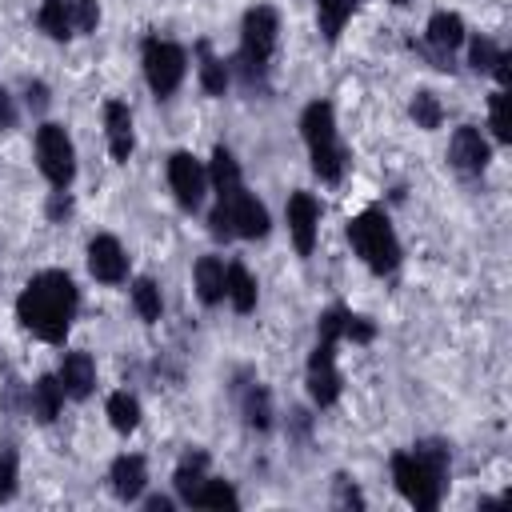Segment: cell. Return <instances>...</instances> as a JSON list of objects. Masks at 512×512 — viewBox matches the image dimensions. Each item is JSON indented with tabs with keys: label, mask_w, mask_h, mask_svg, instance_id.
<instances>
[{
	"label": "cell",
	"mask_w": 512,
	"mask_h": 512,
	"mask_svg": "<svg viewBox=\"0 0 512 512\" xmlns=\"http://www.w3.org/2000/svg\"><path fill=\"white\" fill-rule=\"evenodd\" d=\"M488 128L500 144H512V120H508V88H496L488 96Z\"/></svg>",
	"instance_id": "31"
},
{
	"label": "cell",
	"mask_w": 512,
	"mask_h": 512,
	"mask_svg": "<svg viewBox=\"0 0 512 512\" xmlns=\"http://www.w3.org/2000/svg\"><path fill=\"white\" fill-rule=\"evenodd\" d=\"M228 208V220H232V236L236 240H264L272 220H268V208L264 200H256L248 188H236L228 200H220Z\"/></svg>",
	"instance_id": "13"
},
{
	"label": "cell",
	"mask_w": 512,
	"mask_h": 512,
	"mask_svg": "<svg viewBox=\"0 0 512 512\" xmlns=\"http://www.w3.org/2000/svg\"><path fill=\"white\" fill-rule=\"evenodd\" d=\"M388 4H396V8H408V4H412V0H388Z\"/></svg>",
	"instance_id": "44"
},
{
	"label": "cell",
	"mask_w": 512,
	"mask_h": 512,
	"mask_svg": "<svg viewBox=\"0 0 512 512\" xmlns=\"http://www.w3.org/2000/svg\"><path fill=\"white\" fill-rule=\"evenodd\" d=\"M336 504L340 508H364V492L348 476H336Z\"/></svg>",
	"instance_id": "40"
},
{
	"label": "cell",
	"mask_w": 512,
	"mask_h": 512,
	"mask_svg": "<svg viewBox=\"0 0 512 512\" xmlns=\"http://www.w3.org/2000/svg\"><path fill=\"white\" fill-rule=\"evenodd\" d=\"M44 216H48L52 224H64V220L72 216V192H68V188H52V192H48V204H44Z\"/></svg>",
	"instance_id": "37"
},
{
	"label": "cell",
	"mask_w": 512,
	"mask_h": 512,
	"mask_svg": "<svg viewBox=\"0 0 512 512\" xmlns=\"http://www.w3.org/2000/svg\"><path fill=\"white\" fill-rule=\"evenodd\" d=\"M492 76H496V84H500V88H508V84H512V52H508V48H504V52H500V60L492 64Z\"/></svg>",
	"instance_id": "42"
},
{
	"label": "cell",
	"mask_w": 512,
	"mask_h": 512,
	"mask_svg": "<svg viewBox=\"0 0 512 512\" xmlns=\"http://www.w3.org/2000/svg\"><path fill=\"white\" fill-rule=\"evenodd\" d=\"M448 472H452V448L444 440H416L412 448L392 452V484L416 512L440 508Z\"/></svg>",
	"instance_id": "2"
},
{
	"label": "cell",
	"mask_w": 512,
	"mask_h": 512,
	"mask_svg": "<svg viewBox=\"0 0 512 512\" xmlns=\"http://www.w3.org/2000/svg\"><path fill=\"white\" fill-rule=\"evenodd\" d=\"M88 272L100 284H124L128 280V252L112 232H100L88 240Z\"/></svg>",
	"instance_id": "14"
},
{
	"label": "cell",
	"mask_w": 512,
	"mask_h": 512,
	"mask_svg": "<svg viewBox=\"0 0 512 512\" xmlns=\"http://www.w3.org/2000/svg\"><path fill=\"white\" fill-rule=\"evenodd\" d=\"M64 384H60V376L52 372V376H40L32 388H28V412L40 420V424H52L56 416H60V408H64Z\"/></svg>",
	"instance_id": "20"
},
{
	"label": "cell",
	"mask_w": 512,
	"mask_h": 512,
	"mask_svg": "<svg viewBox=\"0 0 512 512\" xmlns=\"http://www.w3.org/2000/svg\"><path fill=\"white\" fill-rule=\"evenodd\" d=\"M80 308V292L72 284V276L64 268H44L36 272L20 296H16V320L24 332H32L44 344H64V336L72 332Z\"/></svg>",
	"instance_id": "1"
},
{
	"label": "cell",
	"mask_w": 512,
	"mask_h": 512,
	"mask_svg": "<svg viewBox=\"0 0 512 512\" xmlns=\"http://www.w3.org/2000/svg\"><path fill=\"white\" fill-rule=\"evenodd\" d=\"M16 120H20V108H16V96L0 84V132H12L16 128Z\"/></svg>",
	"instance_id": "41"
},
{
	"label": "cell",
	"mask_w": 512,
	"mask_h": 512,
	"mask_svg": "<svg viewBox=\"0 0 512 512\" xmlns=\"http://www.w3.org/2000/svg\"><path fill=\"white\" fill-rule=\"evenodd\" d=\"M20 488V456L12 444H0V504H8Z\"/></svg>",
	"instance_id": "33"
},
{
	"label": "cell",
	"mask_w": 512,
	"mask_h": 512,
	"mask_svg": "<svg viewBox=\"0 0 512 512\" xmlns=\"http://www.w3.org/2000/svg\"><path fill=\"white\" fill-rule=\"evenodd\" d=\"M492 160V144L484 140V132L476 124H460L448 140V164L460 172V176H480Z\"/></svg>",
	"instance_id": "12"
},
{
	"label": "cell",
	"mask_w": 512,
	"mask_h": 512,
	"mask_svg": "<svg viewBox=\"0 0 512 512\" xmlns=\"http://www.w3.org/2000/svg\"><path fill=\"white\" fill-rule=\"evenodd\" d=\"M300 136H304L312 172H316L324 184H340V176H344V168H348V148H344V140H340L336 108H332L328 100L304 104V112H300Z\"/></svg>",
	"instance_id": "4"
},
{
	"label": "cell",
	"mask_w": 512,
	"mask_h": 512,
	"mask_svg": "<svg viewBox=\"0 0 512 512\" xmlns=\"http://www.w3.org/2000/svg\"><path fill=\"white\" fill-rule=\"evenodd\" d=\"M344 340H352V344H372V340H376V320L348 312V320H344Z\"/></svg>",
	"instance_id": "36"
},
{
	"label": "cell",
	"mask_w": 512,
	"mask_h": 512,
	"mask_svg": "<svg viewBox=\"0 0 512 512\" xmlns=\"http://www.w3.org/2000/svg\"><path fill=\"white\" fill-rule=\"evenodd\" d=\"M24 104H28V112H48V104H52L48 84L44 80H28L24 84Z\"/></svg>",
	"instance_id": "39"
},
{
	"label": "cell",
	"mask_w": 512,
	"mask_h": 512,
	"mask_svg": "<svg viewBox=\"0 0 512 512\" xmlns=\"http://www.w3.org/2000/svg\"><path fill=\"white\" fill-rule=\"evenodd\" d=\"M208 232H212V240H224V244H228V240H236V236H232V220H228V208H224L220 200H216V208L208 212Z\"/></svg>",
	"instance_id": "38"
},
{
	"label": "cell",
	"mask_w": 512,
	"mask_h": 512,
	"mask_svg": "<svg viewBox=\"0 0 512 512\" xmlns=\"http://www.w3.org/2000/svg\"><path fill=\"white\" fill-rule=\"evenodd\" d=\"M104 136H108V152L112 160H128L136 148V124H132V108L124 100H104Z\"/></svg>",
	"instance_id": "16"
},
{
	"label": "cell",
	"mask_w": 512,
	"mask_h": 512,
	"mask_svg": "<svg viewBox=\"0 0 512 512\" xmlns=\"http://www.w3.org/2000/svg\"><path fill=\"white\" fill-rule=\"evenodd\" d=\"M188 508H240V496H236V488H232L228 480L208 476V480H204V484L192 492Z\"/></svg>",
	"instance_id": "29"
},
{
	"label": "cell",
	"mask_w": 512,
	"mask_h": 512,
	"mask_svg": "<svg viewBox=\"0 0 512 512\" xmlns=\"http://www.w3.org/2000/svg\"><path fill=\"white\" fill-rule=\"evenodd\" d=\"M36 168L44 172V180L52 188H72V180H76V144H72L64 124L44 120L36 128Z\"/></svg>",
	"instance_id": "7"
},
{
	"label": "cell",
	"mask_w": 512,
	"mask_h": 512,
	"mask_svg": "<svg viewBox=\"0 0 512 512\" xmlns=\"http://www.w3.org/2000/svg\"><path fill=\"white\" fill-rule=\"evenodd\" d=\"M208 184H212L216 200H228L236 188H244L240 160H236V156H232L224 144H216V148H212V160H208Z\"/></svg>",
	"instance_id": "23"
},
{
	"label": "cell",
	"mask_w": 512,
	"mask_h": 512,
	"mask_svg": "<svg viewBox=\"0 0 512 512\" xmlns=\"http://www.w3.org/2000/svg\"><path fill=\"white\" fill-rule=\"evenodd\" d=\"M148 512H168L172 508V496H140Z\"/></svg>",
	"instance_id": "43"
},
{
	"label": "cell",
	"mask_w": 512,
	"mask_h": 512,
	"mask_svg": "<svg viewBox=\"0 0 512 512\" xmlns=\"http://www.w3.org/2000/svg\"><path fill=\"white\" fill-rule=\"evenodd\" d=\"M140 64H144V80L152 88L156 100H168L184 76H188V52L176 44V40H164V36H144L140 44Z\"/></svg>",
	"instance_id": "6"
},
{
	"label": "cell",
	"mask_w": 512,
	"mask_h": 512,
	"mask_svg": "<svg viewBox=\"0 0 512 512\" xmlns=\"http://www.w3.org/2000/svg\"><path fill=\"white\" fill-rule=\"evenodd\" d=\"M128 296H132V308H136V316L144 324H156L164 316V296H160V284L152 276H136Z\"/></svg>",
	"instance_id": "28"
},
{
	"label": "cell",
	"mask_w": 512,
	"mask_h": 512,
	"mask_svg": "<svg viewBox=\"0 0 512 512\" xmlns=\"http://www.w3.org/2000/svg\"><path fill=\"white\" fill-rule=\"evenodd\" d=\"M284 220H288V236H292L296 252L312 256L316 236H320V200L312 192H292L284 204Z\"/></svg>",
	"instance_id": "11"
},
{
	"label": "cell",
	"mask_w": 512,
	"mask_h": 512,
	"mask_svg": "<svg viewBox=\"0 0 512 512\" xmlns=\"http://www.w3.org/2000/svg\"><path fill=\"white\" fill-rule=\"evenodd\" d=\"M280 44V12L272 4H256L240 20V48L228 60L232 80H240L244 92H268L272 56Z\"/></svg>",
	"instance_id": "3"
},
{
	"label": "cell",
	"mask_w": 512,
	"mask_h": 512,
	"mask_svg": "<svg viewBox=\"0 0 512 512\" xmlns=\"http://www.w3.org/2000/svg\"><path fill=\"white\" fill-rule=\"evenodd\" d=\"M408 116L416 120V128L432 132V128H440V124H444V104H440V96H436V92L416 88V92H412V100H408Z\"/></svg>",
	"instance_id": "30"
},
{
	"label": "cell",
	"mask_w": 512,
	"mask_h": 512,
	"mask_svg": "<svg viewBox=\"0 0 512 512\" xmlns=\"http://www.w3.org/2000/svg\"><path fill=\"white\" fill-rule=\"evenodd\" d=\"M464 40H468V28H464L460 12L440 8V12L428 16V24H424V40H420V44L412 40V52H420L432 68L452 72V68H456V64H452V52H456Z\"/></svg>",
	"instance_id": "8"
},
{
	"label": "cell",
	"mask_w": 512,
	"mask_h": 512,
	"mask_svg": "<svg viewBox=\"0 0 512 512\" xmlns=\"http://www.w3.org/2000/svg\"><path fill=\"white\" fill-rule=\"evenodd\" d=\"M224 276H228V264L224 256H200L196 268H192V284H196V296L204 308H216L224 300Z\"/></svg>",
	"instance_id": "19"
},
{
	"label": "cell",
	"mask_w": 512,
	"mask_h": 512,
	"mask_svg": "<svg viewBox=\"0 0 512 512\" xmlns=\"http://www.w3.org/2000/svg\"><path fill=\"white\" fill-rule=\"evenodd\" d=\"M168 188L184 212H196L208 192V164L196 160L192 152H172L168 156Z\"/></svg>",
	"instance_id": "9"
},
{
	"label": "cell",
	"mask_w": 512,
	"mask_h": 512,
	"mask_svg": "<svg viewBox=\"0 0 512 512\" xmlns=\"http://www.w3.org/2000/svg\"><path fill=\"white\" fill-rule=\"evenodd\" d=\"M224 300L240 312V316H248L252 308H256V300H260V284H256V276L236 260V264H228V276H224Z\"/></svg>",
	"instance_id": "25"
},
{
	"label": "cell",
	"mask_w": 512,
	"mask_h": 512,
	"mask_svg": "<svg viewBox=\"0 0 512 512\" xmlns=\"http://www.w3.org/2000/svg\"><path fill=\"white\" fill-rule=\"evenodd\" d=\"M344 320H348V308L344 304H332L316 316V340L324 344H340L344 340Z\"/></svg>",
	"instance_id": "34"
},
{
	"label": "cell",
	"mask_w": 512,
	"mask_h": 512,
	"mask_svg": "<svg viewBox=\"0 0 512 512\" xmlns=\"http://www.w3.org/2000/svg\"><path fill=\"white\" fill-rule=\"evenodd\" d=\"M236 404H240V416H244V424L252 428V432H268L272 428V392L260 384V380H244L240 388H236Z\"/></svg>",
	"instance_id": "18"
},
{
	"label": "cell",
	"mask_w": 512,
	"mask_h": 512,
	"mask_svg": "<svg viewBox=\"0 0 512 512\" xmlns=\"http://www.w3.org/2000/svg\"><path fill=\"white\" fill-rule=\"evenodd\" d=\"M304 384H308V400H312L316 408H332V404L340 400L344 376H340V368H336V344L316 340V348H312V356H308Z\"/></svg>",
	"instance_id": "10"
},
{
	"label": "cell",
	"mask_w": 512,
	"mask_h": 512,
	"mask_svg": "<svg viewBox=\"0 0 512 512\" xmlns=\"http://www.w3.org/2000/svg\"><path fill=\"white\" fill-rule=\"evenodd\" d=\"M108 488L120 504H136L148 488V460L140 452H120L112 464H108Z\"/></svg>",
	"instance_id": "15"
},
{
	"label": "cell",
	"mask_w": 512,
	"mask_h": 512,
	"mask_svg": "<svg viewBox=\"0 0 512 512\" xmlns=\"http://www.w3.org/2000/svg\"><path fill=\"white\" fill-rule=\"evenodd\" d=\"M208 452L204 448H188L180 460H176V472H172V488H176V496L188 504L192 500V492L208 480Z\"/></svg>",
	"instance_id": "24"
},
{
	"label": "cell",
	"mask_w": 512,
	"mask_h": 512,
	"mask_svg": "<svg viewBox=\"0 0 512 512\" xmlns=\"http://www.w3.org/2000/svg\"><path fill=\"white\" fill-rule=\"evenodd\" d=\"M36 28L56 40V44H68L76 36V20H72V0H40L36 8Z\"/></svg>",
	"instance_id": "21"
},
{
	"label": "cell",
	"mask_w": 512,
	"mask_h": 512,
	"mask_svg": "<svg viewBox=\"0 0 512 512\" xmlns=\"http://www.w3.org/2000/svg\"><path fill=\"white\" fill-rule=\"evenodd\" d=\"M356 4H360V0H316V28H320V36H324L328 44L340 40V32H344V24L352 20Z\"/></svg>",
	"instance_id": "26"
},
{
	"label": "cell",
	"mask_w": 512,
	"mask_h": 512,
	"mask_svg": "<svg viewBox=\"0 0 512 512\" xmlns=\"http://www.w3.org/2000/svg\"><path fill=\"white\" fill-rule=\"evenodd\" d=\"M464 44H468V64H472V72H480V76H484V72H492V64H496V60H500V52H504L492 36H468Z\"/></svg>",
	"instance_id": "32"
},
{
	"label": "cell",
	"mask_w": 512,
	"mask_h": 512,
	"mask_svg": "<svg viewBox=\"0 0 512 512\" xmlns=\"http://www.w3.org/2000/svg\"><path fill=\"white\" fill-rule=\"evenodd\" d=\"M72 20L80 36H92L100 28V0H72Z\"/></svg>",
	"instance_id": "35"
},
{
	"label": "cell",
	"mask_w": 512,
	"mask_h": 512,
	"mask_svg": "<svg viewBox=\"0 0 512 512\" xmlns=\"http://www.w3.org/2000/svg\"><path fill=\"white\" fill-rule=\"evenodd\" d=\"M348 244H352V252L368 264V272H376V276H392V272L400 268V260H404L400 236H396L388 212L376 208V204L364 208V212H356V216L348 220Z\"/></svg>",
	"instance_id": "5"
},
{
	"label": "cell",
	"mask_w": 512,
	"mask_h": 512,
	"mask_svg": "<svg viewBox=\"0 0 512 512\" xmlns=\"http://www.w3.org/2000/svg\"><path fill=\"white\" fill-rule=\"evenodd\" d=\"M104 412H108V424H112L120 436L136 432V428H140V416H144V412H140V400H136L132 392H124V388L104 400Z\"/></svg>",
	"instance_id": "27"
},
{
	"label": "cell",
	"mask_w": 512,
	"mask_h": 512,
	"mask_svg": "<svg viewBox=\"0 0 512 512\" xmlns=\"http://www.w3.org/2000/svg\"><path fill=\"white\" fill-rule=\"evenodd\" d=\"M196 56H200V64H196L200 88H204L208 96H224V92L232 88V68H228V60H224V56H216L208 40H200V44H196Z\"/></svg>",
	"instance_id": "22"
},
{
	"label": "cell",
	"mask_w": 512,
	"mask_h": 512,
	"mask_svg": "<svg viewBox=\"0 0 512 512\" xmlns=\"http://www.w3.org/2000/svg\"><path fill=\"white\" fill-rule=\"evenodd\" d=\"M56 376H60L68 400H88L96 388V360L88 352H64Z\"/></svg>",
	"instance_id": "17"
}]
</instances>
